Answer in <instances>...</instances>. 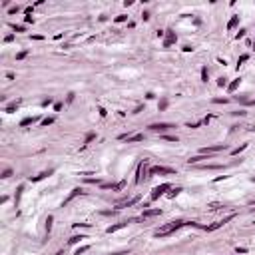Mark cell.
Returning a JSON list of instances; mask_svg holds the SVG:
<instances>
[{"label":"cell","instance_id":"cell-1","mask_svg":"<svg viewBox=\"0 0 255 255\" xmlns=\"http://www.w3.org/2000/svg\"><path fill=\"white\" fill-rule=\"evenodd\" d=\"M185 225H189V221H183V219H175V221H170L168 225H164V227H160L156 233H154V237H168L171 233H175L177 229H181V227H185Z\"/></svg>","mask_w":255,"mask_h":255},{"label":"cell","instance_id":"cell-2","mask_svg":"<svg viewBox=\"0 0 255 255\" xmlns=\"http://www.w3.org/2000/svg\"><path fill=\"white\" fill-rule=\"evenodd\" d=\"M171 189L170 183H162V185H156L154 189H152V193H150V201H156V199H160L162 195H166V191Z\"/></svg>","mask_w":255,"mask_h":255},{"label":"cell","instance_id":"cell-3","mask_svg":"<svg viewBox=\"0 0 255 255\" xmlns=\"http://www.w3.org/2000/svg\"><path fill=\"white\" fill-rule=\"evenodd\" d=\"M235 215L231 213V215H227V217H223V219H219V221H215V223H211V225H203V229L205 231H215V229H219V227H223L225 223H229L231 219H233Z\"/></svg>","mask_w":255,"mask_h":255},{"label":"cell","instance_id":"cell-4","mask_svg":"<svg viewBox=\"0 0 255 255\" xmlns=\"http://www.w3.org/2000/svg\"><path fill=\"white\" fill-rule=\"evenodd\" d=\"M152 175H171V173H175L173 168H166V166H154L152 170H150Z\"/></svg>","mask_w":255,"mask_h":255},{"label":"cell","instance_id":"cell-5","mask_svg":"<svg viewBox=\"0 0 255 255\" xmlns=\"http://www.w3.org/2000/svg\"><path fill=\"white\" fill-rule=\"evenodd\" d=\"M118 140H124L127 144H138V142H144V134H122V136H118Z\"/></svg>","mask_w":255,"mask_h":255},{"label":"cell","instance_id":"cell-6","mask_svg":"<svg viewBox=\"0 0 255 255\" xmlns=\"http://www.w3.org/2000/svg\"><path fill=\"white\" fill-rule=\"evenodd\" d=\"M171 127H175V126H173V124H166V122H160V124H152L150 130H152V132H158V134H166V132L171 130Z\"/></svg>","mask_w":255,"mask_h":255},{"label":"cell","instance_id":"cell-7","mask_svg":"<svg viewBox=\"0 0 255 255\" xmlns=\"http://www.w3.org/2000/svg\"><path fill=\"white\" fill-rule=\"evenodd\" d=\"M223 150H227V146H225V144H217V146L201 148V150H199V154H217V152H223Z\"/></svg>","mask_w":255,"mask_h":255},{"label":"cell","instance_id":"cell-8","mask_svg":"<svg viewBox=\"0 0 255 255\" xmlns=\"http://www.w3.org/2000/svg\"><path fill=\"white\" fill-rule=\"evenodd\" d=\"M100 187L112 189V191H122V189L126 187V179H122V181H118V183H100Z\"/></svg>","mask_w":255,"mask_h":255},{"label":"cell","instance_id":"cell-9","mask_svg":"<svg viewBox=\"0 0 255 255\" xmlns=\"http://www.w3.org/2000/svg\"><path fill=\"white\" fill-rule=\"evenodd\" d=\"M177 42V36H175V32L173 30H166V40H164V48H170L173 44Z\"/></svg>","mask_w":255,"mask_h":255},{"label":"cell","instance_id":"cell-10","mask_svg":"<svg viewBox=\"0 0 255 255\" xmlns=\"http://www.w3.org/2000/svg\"><path fill=\"white\" fill-rule=\"evenodd\" d=\"M82 193H84V189H82V187H74V189L70 191V195H68V197L62 201V207H64V205H68V203H70L74 197H78V195H82Z\"/></svg>","mask_w":255,"mask_h":255},{"label":"cell","instance_id":"cell-11","mask_svg":"<svg viewBox=\"0 0 255 255\" xmlns=\"http://www.w3.org/2000/svg\"><path fill=\"white\" fill-rule=\"evenodd\" d=\"M146 170H148V162L144 160V162L138 166V173H136V183H142V177L146 175Z\"/></svg>","mask_w":255,"mask_h":255},{"label":"cell","instance_id":"cell-12","mask_svg":"<svg viewBox=\"0 0 255 255\" xmlns=\"http://www.w3.org/2000/svg\"><path fill=\"white\" fill-rule=\"evenodd\" d=\"M136 219H127V221H120V223H116V225H110L108 229H106V233H114V231H118V229H124L127 223H134Z\"/></svg>","mask_w":255,"mask_h":255},{"label":"cell","instance_id":"cell-13","mask_svg":"<svg viewBox=\"0 0 255 255\" xmlns=\"http://www.w3.org/2000/svg\"><path fill=\"white\" fill-rule=\"evenodd\" d=\"M156 215H162V209L160 207H156V209H144V213L140 215V219L144 221V219H150V217H156Z\"/></svg>","mask_w":255,"mask_h":255},{"label":"cell","instance_id":"cell-14","mask_svg":"<svg viewBox=\"0 0 255 255\" xmlns=\"http://www.w3.org/2000/svg\"><path fill=\"white\" fill-rule=\"evenodd\" d=\"M140 201V195H136V197H132V199H127V201H122V203H118L116 205V209H124V207H132L134 203H138Z\"/></svg>","mask_w":255,"mask_h":255},{"label":"cell","instance_id":"cell-15","mask_svg":"<svg viewBox=\"0 0 255 255\" xmlns=\"http://www.w3.org/2000/svg\"><path fill=\"white\" fill-rule=\"evenodd\" d=\"M54 173V170H48V171H40L38 175H32L30 177V181H40V179H44V177H48V175H52Z\"/></svg>","mask_w":255,"mask_h":255},{"label":"cell","instance_id":"cell-16","mask_svg":"<svg viewBox=\"0 0 255 255\" xmlns=\"http://www.w3.org/2000/svg\"><path fill=\"white\" fill-rule=\"evenodd\" d=\"M36 122H40V118H38V116H32V118H26V120H22V122H20V126L26 127V126H32V124H36Z\"/></svg>","mask_w":255,"mask_h":255},{"label":"cell","instance_id":"cell-17","mask_svg":"<svg viewBox=\"0 0 255 255\" xmlns=\"http://www.w3.org/2000/svg\"><path fill=\"white\" fill-rule=\"evenodd\" d=\"M20 102H22V100H14V102H10V104H8V106L4 108V112H8V114H12V112H14V110H16L18 106H20Z\"/></svg>","mask_w":255,"mask_h":255},{"label":"cell","instance_id":"cell-18","mask_svg":"<svg viewBox=\"0 0 255 255\" xmlns=\"http://www.w3.org/2000/svg\"><path fill=\"white\" fill-rule=\"evenodd\" d=\"M239 84H241V78H237V80H233V82H231V84L227 86V90H229V92H231V94H233V92H235V90H237V88H239Z\"/></svg>","mask_w":255,"mask_h":255},{"label":"cell","instance_id":"cell-19","mask_svg":"<svg viewBox=\"0 0 255 255\" xmlns=\"http://www.w3.org/2000/svg\"><path fill=\"white\" fill-rule=\"evenodd\" d=\"M181 191H183L181 187H171V191H168V197H170V199H173V197H175V195H179Z\"/></svg>","mask_w":255,"mask_h":255},{"label":"cell","instance_id":"cell-20","mask_svg":"<svg viewBox=\"0 0 255 255\" xmlns=\"http://www.w3.org/2000/svg\"><path fill=\"white\" fill-rule=\"evenodd\" d=\"M237 22H239V16H233V18L227 22V30H233V28L237 26Z\"/></svg>","mask_w":255,"mask_h":255},{"label":"cell","instance_id":"cell-21","mask_svg":"<svg viewBox=\"0 0 255 255\" xmlns=\"http://www.w3.org/2000/svg\"><path fill=\"white\" fill-rule=\"evenodd\" d=\"M82 239H86L84 235H74V237H70V239H68V243H70V245H76V243H80Z\"/></svg>","mask_w":255,"mask_h":255},{"label":"cell","instance_id":"cell-22","mask_svg":"<svg viewBox=\"0 0 255 255\" xmlns=\"http://www.w3.org/2000/svg\"><path fill=\"white\" fill-rule=\"evenodd\" d=\"M54 120H56L54 116H52V118H44L40 124H42V127H48V126H52V124H54Z\"/></svg>","mask_w":255,"mask_h":255},{"label":"cell","instance_id":"cell-23","mask_svg":"<svg viewBox=\"0 0 255 255\" xmlns=\"http://www.w3.org/2000/svg\"><path fill=\"white\" fill-rule=\"evenodd\" d=\"M247 60H249V54H241V56H239V60H237V68H239V66H243Z\"/></svg>","mask_w":255,"mask_h":255},{"label":"cell","instance_id":"cell-24","mask_svg":"<svg viewBox=\"0 0 255 255\" xmlns=\"http://www.w3.org/2000/svg\"><path fill=\"white\" fill-rule=\"evenodd\" d=\"M22 191H24V185H18V189H16V197H14V201H16V205L20 203V195H22Z\"/></svg>","mask_w":255,"mask_h":255},{"label":"cell","instance_id":"cell-25","mask_svg":"<svg viewBox=\"0 0 255 255\" xmlns=\"http://www.w3.org/2000/svg\"><path fill=\"white\" fill-rule=\"evenodd\" d=\"M52 221H54V217H52V215H48V217H46V233H50V231H52Z\"/></svg>","mask_w":255,"mask_h":255},{"label":"cell","instance_id":"cell-26","mask_svg":"<svg viewBox=\"0 0 255 255\" xmlns=\"http://www.w3.org/2000/svg\"><path fill=\"white\" fill-rule=\"evenodd\" d=\"M94 140H96V134H94V132H90V134L84 138V146H88V144H90V142H94Z\"/></svg>","mask_w":255,"mask_h":255},{"label":"cell","instance_id":"cell-27","mask_svg":"<svg viewBox=\"0 0 255 255\" xmlns=\"http://www.w3.org/2000/svg\"><path fill=\"white\" fill-rule=\"evenodd\" d=\"M207 78H209V72H207V66H203L201 68V82H207Z\"/></svg>","mask_w":255,"mask_h":255},{"label":"cell","instance_id":"cell-28","mask_svg":"<svg viewBox=\"0 0 255 255\" xmlns=\"http://www.w3.org/2000/svg\"><path fill=\"white\" fill-rule=\"evenodd\" d=\"M12 30H14V32H26V26H22V24H14Z\"/></svg>","mask_w":255,"mask_h":255},{"label":"cell","instance_id":"cell-29","mask_svg":"<svg viewBox=\"0 0 255 255\" xmlns=\"http://www.w3.org/2000/svg\"><path fill=\"white\" fill-rule=\"evenodd\" d=\"M26 56H28V52H26V50H22V52H18V54H16V60H24Z\"/></svg>","mask_w":255,"mask_h":255},{"label":"cell","instance_id":"cell-30","mask_svg":"<svg viewBox=\"0 0 255 255\" xmlns=\"http://www.w3.org/2000/svg\"><path fill=\"white\" fill-rule=\"evenodd\" d=\"M245 148H247V144H243V146H239V148H235V150H233L231 154H233V156H237V154H239V152H243Z\"/></svg>","mask_w":255,"mask_h":255},{"label":"cell","instance_id":"cell-31","mask_svg":"<svg viewBox=\"0 0 255 255\" xmlns=\"http://www.w3.org/2000/svg\"><path fill=\"white\" fill-rule=\"evenodd\" d=\"M166 108H168V100H166V98H164V100H162V102H160V112H164V110H166Z\"/></svg>","mask_w":255,"mask_h":255},{"label":"cell","instance_id":"cell-32","mask_svg":"<svg viewBox=\"0 0 255 255\" xmlns=\"http://www.w3.org/2000/svg\"><path fill=\"white\" fill-rule=\"evenodd\" d=\"M164 140H168V142H175V144H177V136H166V134H164Z\"/></svg>","mask_w":255,"mask_h":255},{"label":"cell","instance_id":"cell-33","mask_svg":"<svg viewBox=\"0 0 255 255\" xmlns=\"http://www.w3.org/2000/svg\"><path fill=\"white\" fill-rule=\"evenodd\" d=\"M88 249H90V247H88V245H84V247H80V249H78V251H76L74 255H82V253H86Z\"/></svg>","mask_w":255,"mask_h":255},{"label":"cell","instance_id":"cell-34","mask_svg":"<svg viewBox=\"0 0 255 255\" xmlns=\"http://www.w3.org/2000/svg\"><path fill=\"white\" fill-rule=\"evenodd\" d=\"M126 20H127L126 14H120V16H116V22H126Z\"/></svg>","mask_w":255,"mask_h":255},{"label":"cell","instance_id":"cell-35","mask_svg":"<svg viewBox=\"0 0 255 255\" xmlns=\"http://www.w3.org/2000/svg\"><path fill=\"white\" fill-rule=\"evenodd\" d=\"M219 207H225V205H221V203H211V205H209V209H211V211L219 209Z\"/></svg>","mask_w":255,"mask_h":255},{"label":"cell","instance_id":"cell-36","mask_svg":"<svg viewBox=\"0 0 255 255\" xmlns=\"http://www.w3.org/2000/svg\"><path fill=\"white\" fill-rule=\"evenodd\" d=\"M217 86H219V88L227 86V80H225V78H219V80H217Z\"/></svg>","mask_w":255,"mask_h":255},{"label":"cell","instance_id":"cell-37","mask_svg":"<svg viewBox=\"0 0 255 255\" xmlns=\"http://www.w3.org/2000/svg\"><path fill=\"white\" fill-rule=\"evenodd\" d=\"M8 12H10V14H16V12H20V6H18V4H16V6H12Z\"/></svg>","mask_w":255,"mask_h":255},{"label":"cell","instance_id":"cell-38","mask_svg":"<svg viewBox=\"0 0 255 255\" xmlns=\"http://www.w3.org/2000/svg\"><path fill=\"white\" fill-rule=\"evenodd\" d=\"M213 102H215V104H227V98H215Z\"/></svg>","mask_w":255,"mask_h":255},{"label":"cell","instance_id":"cell-39","mask_svg":"<svg viewBox=\"0 0 255 255\" xmlns=\"http://www.w3.org/2000/svg\"><path fill=\"white\" fill-rule=\"evenodd\" d=\"M10 175H12V170H4V171H2V177H4V179H6V177H10Z\"/></svg>","mask_w":255,"mask_h":255},{"label":"cell","instance_id":"cell-40","mask_svg":"<svg viewBox=\"0 0 255 255\" xmlns=\"http://www.w3.org/2000/svg\"><path fill=\"white\" fill-rule=\"evenodd\" d=\"M243 36H245V30H239V32L235 34V38H237V40H239V38H243Z\"/></svg>","mask_w":255,"mask_h":255},{"label":"cell","instance_id":"cell-41","mask_svg":"<svg viewBox=\"0 0 255 255\" xmlns=\"http://www.w3.org/2000/svg\"><path fill=\"white\" fill-rule=\"evenodd\" d=\"M74 227H90V223H74Z\"/></svg>","mask_w":255,"mask_h":255},{"label":"cell","instance_id":"cell-42","mask_svg":"<svg viewBox=\"0 0 255 255\" xmlns=\"http://www.w3.org/2000/svg\"><path fill=\"white\" fill-rule=\"evenodd\" d=\"M98 112H100V116H102V118H104V116H106V114H108V112H106V110H104V108H98Z\"/></svg>","mask_w":255,"mask_h":255},{"label":"cell","instance_id":"cell-43","mask_svg":"<svg viewBox=\"0 0 255 255\" xmlns=\"http://www.w3.org/2000/svg\"><path fill=\"white\" fill-rule=\"evenodd\" d=\"M50 104H52V100H50V98H48V100H42V106H50Z\"/></svg>","mask_w":255,"mask_h":255},{"label":"cell","instance_id":"cell-44","mask_svg":"<svg viewBox=\"0 0 255 255\" xmlns=\"http://www.w3.org/2000/svg\"><path fill=\"white\" fill-rule=\"evenodd\" d=\"M110 255H127V251H116V253H110Z\"/></svg>","mask_w":255,"mask_h":255},{"label":"cell","instance_id":"cell-45","mask_svg":"<svg viewBox=\"0 0 255 255\" xmlns=\"http://www.w3.org/2000/svg\"><path fill=\"white\" fill-rule=\"evenodd\" d=\"M56 255H64V251H58V253H56Z\"/></svg>","mask_w":255,"mask_h":255},{"label":"cell","instance_id":"cell-46","mask_svg":"<svg viewBox=\"0 0 255 255\" xmlns=\"http://www.w3.org/2000/svg\"><path fill=\"white\" fill-rule=\"evenodd\" d=\"M253 183H255V177H253Z\"/></svg>","mask_w":255,"mask_h":255},{"label":"cell","instance_id":"cell-47","mask_svg":"<svg viewBox=\"0 0 255 255\" xmlns=\"http://www.w3.org/2000/svg\"><path fill=\"white\" fill-rule=\"evenodd\" d=\"M253 48H255V42H253Z\"/></svg>","mask_w":255,"mask_h":255}]
</instances>
